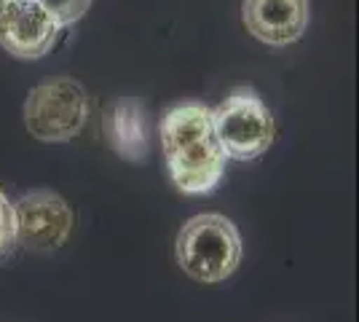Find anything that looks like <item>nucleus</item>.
Segmentation results:
<instances>
[{
  "label": "nucleus",
  "mask_w": 359,
  "mask_h": 322,
  "mask_svg": "<svg viewBox=\"0 0 359 322\" xmlns=\"http://www.w3.org/2000/svg\"><path fill=\"white\" fill-rule=\"evenodd\" d=\"M212 123L225 156L233 161H252L273 142V116L250 86L233 89L220 105L212 107Z\"/></svg>",
  "instance_id": "7ed1b4c3"
},
{
  "label": "nucleus",
  "mask_w": 359,
  "mask_h": 322,
  "mask_svg": "<svg viewBox=\"0 0 359 322\" xmlns=\"http://www.w3.org/2000/svg\"><path fill=\"white\" fill-rule=\"evenodd\" d=\"M0 3H6V0H0Z\"/></svg>",
  "instance_id": "9b49d317"
},
{
  "label": "nucleus",
  "mask_w": 359,
  "mask_h": 322,
  "mask_svg": "<svg viewBox=\"0 0 359 322\" xmlns=\"http://www.w3.org/2000/svg\"><path fill=\"white\" fill-rule=\"evenodd\" d=\"M247 30L269 46H290L309 27V0H244Z\"/></svg>",
  "instance_id": "0eeeda50"
},
{
  "label": "nucleus",
  "mask_w": 359,
  "mask_h": 322,
  "mask_svg": "<svg viewBox=\"0 0 359 322\" xmlns=\"http://www.w3.org/2000/svg\"><path fill=\"white\" fill-rule=\"evenodd\" d=\"M161 154L172 183L185 196L215 191L225 172V151L215 135L212 107L204 102H180L169 107L161 123Z\"/></svg>",
  "instance_id": "f257e3e1"
},
{
  "label": "nucleus",
  "mask_w": 359,
  "mask_h": 322,
  "mask_svg": "<svg viewBox=\"0 0 359 322\" xmlns=\"http://www.w3.org/2000/svg\"><path fill=\"white\" fill-rule=\"evenodd\" d=\"M60 22L43 8L41 0H6L0 3V46L19 60H41L57 46Z\"/></svg>",
  "instance_id": "423d86ee"
},
{
  "label": "nucleus",
  "mask_w": 359,
  "mask_h": 322,
  "mask_svg": "<svg viewBox=\"0 0 359 322\" xmlns=\"http://www.w3.org/2000/svg\"><path fill=\"white\" fill-rule=\"evenodd\" d=\"M41 3H43V8L60 22L62 27L75 25L91 6V0H41Z\"/></svg>",
  "instance_id": "1a4fd4ad"
},
{
  "label": "nucleus",
  "mask_w": 359,
  "mask_h": 322,
  "mask_svg": "<svg viewBox=\"0 0 359 322\" xmlns=\"http://www.w3.org/2000/svg\"><path fill=\"white\" fill-rule=\"evenodd\" d=\"M14 242V204L6 196V191L0 188V258H6L11 253Z\"/></svg>",
  "instance_id": "9d476101"
},
{
  "label": "nucleus",
  "mask_w": 359,
  "mask_h": 322,
  "mask_svg": "<svg viewBox=\"0 0 359 322\" xmlns=\"http://www.w3.org/2000/svg\"><path fill=\"white\" fill-rule=\"evenodd\" d=\"M89 119V94L73 78H54L35 86L25 102V126L41 142H67Z\"/></svg>",
  "instance_id": "20e7f679"
},
{
  "label": "nucleus",
  "mask_w": 359,
  "mask_h": 322,
  "mask_svg": "<svg viewBox=\"0 0 359 322\" xmlns=\"http://www.w3.org/2000/svg\"><path fill=\"white\" fill-rule=\"evenodd\" d=\"M105 137L121 159L145 161L150 154V129L142 102L132 97L113 102L105 116Z\"/></svg>",
  "instance_id": "6e6552de"
},
{
  "label": "nucleus",
  "mask_w": 359,
  "mask_h": 322,
  "mask_svg": "<svg viewBox=\"0 0 359 322\" xmlns=\"http://www.w3.org/2000/svg\"><path fill=\"white\" fill-rule=\"evenodd\" d=\"M73 231V210L54 191H30L14 201V242L27 250H57Z\"/></svg>",
  "instance_id": "39448f33"
},
{
  "label": "nucleus",
  "mask_w": 359,
  "mask_h": 322,
  "mask_svg": "<svg viewBox=\"0 0 359 322\" xmlns=\"http://www.w3.org/2000/svg\"><path fill=\"white\" fill-rule=\"evenodd\" d=\"M175 255L180 269L196 282H223L236 271L241 261L239 229L225 215H196L180 229Z\"/></svg>",
  "instance_id": "f03ea898"
}]
</instances>
